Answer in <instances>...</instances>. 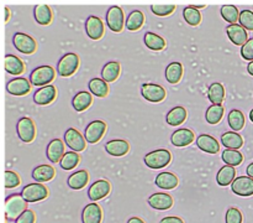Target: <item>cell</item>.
<instances>
[{"mask_svg": "<svg viewBox=\"0 0 253 223\" xmlns=\"http://www.w3.org/2000/svg\"><path fill=\"white\" fill-rule=\"evenodd\" d=\"M27 202L24 200L21 193H12L5 200V217L7 221H16L26 208Z\"/></svg>", "mask_w": 253, "mask_h": 223, "instance_id": "cell-1", "label": "cell"}, {"mask_svg": "<svg viewBox=\"0 0 253 223\" xmlns=\"http://www.w3.org/2000/svg\"><path fill=\"white\" fill-rule=\"evenodd\" d=\"M170 160H172V154L167 149H158V150L151 151L143 159L146 166L153 168V170L166 167V166L169 165Z\"/></svg>", "mask_w": 253, "mask_h": 223, "instance_id": "cell-2", "label": "cell"}, {"mask_svg": "<svg viewBox=\"0 0 253 223\" xmlns=\"http://www.w3.org/2000/svg\"><path fill=\"white\" fill-rule=\"evenodd\" d=\"M56 72L51 66H40L35 68L30 74V82L31 84L37 87H46L51 84L54 79Z\"/></svg>", "mask_w": 253, "mask_h": 223, "instance_id": "cell-3", "label": "cell"}, {"mask_svg": "<svg viewBox=\"0 0 253 223\" xmlns=\"http://www.w3.org/2000/svg\"><path fill=\"white\" fill-rule=\"evenodd\" d=\"M79 67V57L77 54L68 52L59 58L57 64V72L61 77H69L77 72Z\"/></svg>", "mask_w": 253, "mask_h": 223, "instance_id": "cell-4", "label": "cell"}, {"mask_svg": "<svg viewBox=\"0 0 253 223\" xmlns=\"http://www.w3.org/2000/svg\"><path fill=\"white\" fill-rule=\"evenodd\" d=\"M21 196L27 203L32 202H39V201L44 200L48 196V190L44 185L42 183H29L25 186L21 191Z\"/></svg>", "mask_w": 253, "mask_h": 223, "instance_id": "cell-5", "label": "cell"}, {"mask_svg": "<svg viewBox=\"0 0 253 223\" xmlns=\"http://www.w3.org/2000/svg\"><path fill=\"white\" fill-rule=\"evenodd\" d=\"M12 45L17 51L25 55L34 54L37 50V42L35 41L34 37L24 34V32H15L12 36Z\"/></svg>", "mask_w": 253, "mask_h": 223, "instance_id": "cell-6", "label": "cell"}, {"mask_svg": "<svg viewBox=\"0 0 253 223\" xmlns=\"http://www.w3.org/2000/svg\"><path fill=\"white\" fill-rule=\"evenodd\" d=\"M16 130L20 140L24 141V143H31V141H34L35 136H36L35 123L32 121L31 118H27V116H22V118L19 119Z\"/></svg>", "mask_w": 253, "mask_h": 223, "instance_id": "cell-7", "label": "cell"}, {"mask_svg": "<svg viewBox=\"0 0 253 223\" xmlns=\"http://www.w3.org/2000/svg\"><path fill=\"white\" fill-rule=\"evenodd\" d=\"M141 94L146 101L152 102V103H160V102L165 101L167 92L160 84L143 83L141 87Z\"/></svg>", "mask_w": 253, "mask_h": 223, "instance_id": "cell-8", "label": "cell"}, {"mask_svg": "<svg viewBox=\"0 0 253 223\" xmlns=\"http://www.w3.org/2000/svg\"><path fill=\"white\" fill-rule=\"evenodd\" d=\"M64 141L72 151H76L78 154L85 150L86 148L85 138L74 128L67 129V131L64 133Z\"/></svg>", "mask_w": 253, "mask_h": 223, "instance_id": "cell-9", "label": "cell"}, {"mask_svg": "<svg viewBox=\"0 0 253 223\" xmlns=\"http://www.w3.org/2000/svg\"><path fill=\"white\" fill-rule=\"evenodd\" d=\"M106 131V124L103 120H93L88 124L84 131V138L86 143L95 144L103 138V135Z\"/></svg>", "mask_w": 253, "mask_h": 223, "instance_id": "cell-10", "label": "cell"}, {"mask_svg": "<svg viewBox=\"0 0 253 223\" xmlns=\"http://www.w3.org/2000/svg\"><path fill=\"white\" fill-rule=\"evenodd\" d=\"M106 24L113 32H121L124 27V11L120 6L109 7L106 12Z\"/></svg>", "mask_w": 253, "mask_h": 223, "instance_id": "cell-11", "label": "cell"}, {"mask_svg": "<svg viewBox=\"0 0 253 223\" xmlns=\"http://www.w3.org/2000/svg\"><path fill=\"white\" fill-rule=\"evenodd\" d=\"M111 185L106 180H98L91 183L88 190V197L90 201H100L110 193Z\"/></svg>", "mask_w": 253, "mask_h": 223, "instance_id": "cell-12", "label": "cell"}, {"mask_svg": "<svg viewBox=\"0 0 253 223\" xmlns=\"http://www.w3.org/2000/svg\"><path fill=\"white\" fill-rule=\"evenodd\" d=\"M232 192L242 197H249L253 195V178L249 176H239L235 178L231 185Z\"/></svg>", "mask_w": 253, "mask_h": 223, "instance_id": "cell-13", "label": "cell"}, {"mask_svg": "<svg viewBox=\"0 0 253 223\" xmlns=\"http://www.w3.org/2000/svg\"><path fill=\"white\" fill-rule=\"evenodd\" d=\"M31 82L24 77H17L7 82L6 89L11 96H26L31 91Z\"/></svg>", "mask_w": 253, "mask_h": 223, "instance_id": "cell-14", "label": "cell"}, {"mask_svg": "<svg viewBox=\"0 0 253 223\" xmlns=\"http://www.w3.org/2000/svg\"><path fill=\"white\" fill-rule=\"evenodd\" d=\"M148 205L157 211H167L173 206V197L166 192L153 193L148 197Z\"/></svg>", "mask_w": 253, "mask_h": 223, "instance_id": "cell-15", "label": "cell"}, {"mask_svg": "<svg viewBox=\"0 0 253 223\" xmlns=\"http://www.w3.org/2000/svg\"><path fill=\"white\" fill-rule=\"evenodd\" d=\"M226 34L229 36L230 41L236 46H244L247 41V30L242 27L240 24H232L226 27Z\"/></svg>", "mask_w": 253, "mask_h": 223, "instance_id": "cell-16", "label": "cell"}, {"mask_svg": "<svg viewBox=\"0 0 253 223\" xmlns=\"http://www.w3.org/2000/svg\"><path fill=\"white\" fill-rule=\"evenodd\" d=\"M57 89L56 87L49 84V86L41 87L37 89L34 93V102L40 106H47V104L52 103L56 99Z\"/></svg>", "mask_w": 253, "mask_h": 223, "instance_id": "cell-17", "label": "cell"}, {"mask_svg": "<svg viewBox=\"0 0 253 223\" xmlns=\"http://www.w3.org/2000/svg\"><path fill=\"white\" fill-rule=\"evenodd\" d=\"M195 140V135L190 129L182 128L178 130L173 131L172 136H170V141L177 148H184V146L190 145L193 141Z\"/></svg>", "mask_w": 253, "mask_h": 223, "instance_id": "cell-18", "label": "cell"}, {"mask_svg": "<svg viewBox=\"0 0 253 223\" xmlns=\"http://www.w3.org/2000/svg\"><path fill=\"white\" fill-rule=\"evenodd\" d=\"M101 220H103V211L98 203L91 202L83 208L82 223H101Z\"/></svg>", "mask_w": 253, "mask_h": 223, "instance_id": "cell-19", "label": "cell"}, {"mask_svg": "<svg viewBox=\"0 0 253 223\" xmlns=\"http://www.w3.org/2000/svg\"><path fill=\"white\" fill-rule=\"evenodd\" d=\"M85 32L91 40H100L104 35V24L98 16H89L85 21Z\"/></svg>", "mask_w": 253, "mask_h": 223, "instance_id": "cell-20", "label": "cell"}, {"mask_svg": "<svg viewBox=\"0 0 253 223\" xmlns=\"http://www.w3.org/2000/svg\"><path fill=\"white\" fill-rule=\"evenodd\" d=\"M105 150L109 155L119 158V156L126 155L130 151V144L123 139H114L105 144Z\"/></svg>", "mask_w": 253, "mask_h": 223, "instance_id": "cell-21", "label": "cell"}, {"mask_svg": "<svg viewBox=\"0 0 253 223\" xmlns=\"http://www.w3.org/2000/svg\"><path fill=\"white\" fill-rule=\"evenodd\" d=\"M197 145L200 150L205 151L208 154H216L220 150V144L214 136L208 135V134H202L198 136Z\"/></svg>", "mask_w": 253, "mask_h": 223, "instance_id": "cell-22", "label": "cell"}, {"mask_svg": "<svg viewBox=\"0 0 253 223\" xmlns=\"http://www.w3.org/2000/svg\"><path fill=\"white\" fill-rule=\"evenodd\" d=\"M64 144L61 139H53L47 146V158L51 163H61L64 155Z\"/></svg>", "mask_w": 253, "mask_h": 223, "instance_id": "cell-23", "label": "cell"}, {"mask_svg": "<svg viewBox=\"0 0 253 223\" xmlns=\"http://www.w3.org/2000/svg\"><path fill=\"white\" fill-rule=\"evenodd\" d=\"M4 67L7 73L14 74V76H19L25 72L24 62L15 55H6L5 56Z\"/></svg>", "mask_w": 253, "mask_h": 223, "instance_id": "cell-24", "label": "cell"}, {"mask_svg": "<svg viewBox=\"0 0 253 223\" xmlns=\"http://www.w3.org/2000/svg\"><path fill=\"white\" fill-rule=\"evenodd\" d=\"M155 182L162 190H174L178 186V183H179V180H178V177L174 173L165 171V172L158 173Z\"/></svg>", "mask_w": 253, "mask_h": 223, "instance_id": "cell-25", "label": "cell"}, {"mask_svg": "<svg viewBox=\"0 0 253 223\" xmlns=\"http://www.w3.org/2000/svg\"><path fill=\"white\" fill-rule=\"evenodd\" d=\"M220 140L225 148L231 149V150H239L244 145V138L236 131H226L222 134Z\"/></svg>", "mask_w": 253, "mask_h": 223, "instance_id": "cell-26", "label": "cell"}, {"mask_svg": "<svg viewBox=\"0 0 253 223\" xmlns=\"http://www.w3.org/2000/svg\"><path fill=\"white\" fill-rule=\"evenodd\" d=\"M89 181V172L86 170H79L76 171L74 173H72L71 176L67 180L69 187L72 190H82L86 186Z\"/></svg>", "mask_w": 253, "mask_h": 223, "instance_id": "cell-27", "label": "cell"}, {"mask_svg": "<svg viewBox=\"0 0 253 223\" xmlns=\"http://www.w3.org/2000/svg\"><path fill=\"white\" fill-rule=\"evenodd\" d=\"M54 177V168L51 165H40L32 171V178L37 183L47 182Z\"/></svg>", "mask_w": 253, "mask_h": 223, "instance_id": "cell-28", "label": "cell"}, {"mask_svg": "<svg viewBox=\"0 0 253 223\" xmlns=\"http://www.w3.org/2000/svg\"><path fill=\"white\" fill-rule=\"evenodd\" d=\"M120 71V63L116 61H110L103 67V69H101V78H103L106 83H110V82L116 81V79L119 78Z\"/></svg>", "mask_w": 253, "mask_h": 223, "instance_id": "cell-29", "label": "cell"}, {"mask_svg": "<svg viewBox=\"0 0 253 223\" xmlns=\"http://www.w3.org/2000/svg\"><path fill=\"white\" fill-rule=\"evenodd\" d=\"M188 112L184 107H174L173 109H170L168 112L167 116H166V120L169 125L172 126H178L182 123H184L185 119H187Z\"/></svg>", "mask_w": 253, "mask_h": 223, "instance_id": "cell-30", "label": "cell"}, {"mask_svg": "<svg viewBox=\"0 0 253 223\" xmlns=\"http://www.w3.org/2000/svg\"><path fill=\"white\" fill-rule=\"evenodd\" d=\"M91 102H93L91 93L85 91H81L73 97V99H72V106H73L74 111L83 112L90 107Z\"/></svg>", "mask_w": 253, "mask_h": 223, "instance_id": "cell-31", "label": "cell"}, {"mask_svg": "<svg viewBox=\"0 0 253 223\" xmlns=\"http://www.w3.org/2000/svg\"><path fill=\"white\" fill-rule=\"evenodd\" d=\"M235 176H236V170H235V167H232V166H229V165H225L224 167H221L219 171H217V175H216L217 185L222 186V187L232 185V182L235 181Z\"/></svg>", "mask_w": 253, "mask_h": 223, "instance_id": "cell-32", "label": "cell"}, {"mask_svg": "<svg viewBox=\"0 0 253 223\" xmlns=\"http://www.w3.org/2000/svg\"><path fill=\"white\" fill-rule=\"evenodd\" d=\"M34 16L37 24L49 25L52 21V10L48 5L40 4L36 5L34 9Z\"/></svg>", "mask_w": 253, "mask_h": 223, "instance_id": "cell-33", "label": "cell"}, {"mask_svg": "<svg viewBox=\"0 0 253 223\" xmlns=\"http://www.w3.org/2000/svg\"><path fill=\"white\" fill-rule=\"evenodd\" d=\"M88 86L90 93L98 98H105L109 94V84L103 78H91Z\"/></svg>", "mask_w": 253, "mask_h": 223, "instance_id": "cell-34", "label": "cell"}, {"mask_svg": "<svg viewBox=\"0 0 253 223\" xmlns=\"http://www.w3.org/2000/svg\"><path fill=\"white\" fill-rule=\"evenodd\" d=\"M183 76V66L180 62H172L166 68V79L170 84H175L180 82Z\"/></svg>", "mask_w": 253, "mask_h": 223, "instance_id": "cell-35", "label": "cell"}, {"mask_svg": "<svg viewBox=\"0 0 253 223\" xmlns=\"http://www.w3.org/2000/svg\"><path fill=\"white\" fill-rule=\"evenodd\" d=\"M143 22H145V15L140 10H133L132 12H130V15L127 16L126 20V29L128 31H137L142 27Z\"/></svg>", "mask_w": 253, "mask_h": 223, "instance_id": "cell-36", "label": "cell"}, {"mask_svg": "<svg viewBox=\"0 0 253 223\" xmlns=\"http://www.w3.org/2000/svg\"><path fill=\"white\" fill-rule=\"evenodd\" d=\"M143 42L146 46L153 51H162L166 47V41L163 37L160 35L153 34V32H146L145 37H143Z\"/></svg>", "mask_w": 253, "mask_h": 223, "instance_id": "cell-37", "label": "cell"}, {"mask_svg": "<svg viewBox=\"0 0 253 223\" xmlns=\"http://www.w3.org/2000/svg\"><path fill=\"white\" fill-rule=\"evenodd\" d=\"M208 97L212 104H221L225 98V88L220 82H214L208 89Z\"/></svg>", "mask_w": 253, "mask_h": 223, "instance_id": "cell-38", "label": "cell"}, {"mask_svg": "<svg viewBox=\"0 0 253 223\" xmlns=\"http://www.w3.org/2000/svg\"><path fill=\"white\" fill-rule=\"evenodd\" d=\"M221 159L226 165L235 167V166L241 165L242 161H244V155H242L239 150L225 149L221 154Z\"/></svg>", "mask_w": 253, "mask_h": 223, "instance_id": "cell-39", "label": "cell"}, {"mask_svg": "<svg viewBox=\"0 0 253 223\" xmlns=\"http://www.w3.org/2000/svg\"><path fill=\"white\" fill-rule=\"evenodd\" d=\"M227 121H229L230 128L234 131H240L242 130V128L245 126V115L239 109H232L231 112L227 115Z\"/></svg>", "mask_w": 253, "mask_h": 223, "instance_id": "cell-40", "label": "cell"}, {"mask_svg": "<svg viewBox=\"0 0 253 223\" xmlns=\"http://www.w3.org/2000/svg\"><path fill=\"white\" fill-rule=\"evenodd\" d=\"M224 107L222 104H212L209 108L207 109V113H205V119L209 124H217L220 123V120L224 116Z\"/></svg>", "mask_w": 253, "mask_h": 223, "instance_id": "cell-41", "label": "cell"}, {"mask_svg": "<svg viewBox=\"0 0 253 223\" xmlns=\"http://www.w3.org/2000/svg\"><path fill=\"white\" fill-rule=\"evenodd\" d=\"M220 12H221V16L225 21L230 22V25L237 24L240 19V11L237 9V6L235 5H222L221 9H220Z\"/></svg>", "mask_w": 253, "mask_h": 223, "instance_id": "cell-42", "label": "cell"}, {"mask_svg": "<svg viewBox=\"0 0 253 223\" xmlns=\"http://www.w3.org/2000/svg\"><path fill=\"white\" fill-rule=\"evenodd\" d=\"M79 161H81V158H79L78 153H76V151H67L63 155V158H62L59 166H61L63 170L71 171L78 165Z\"/></svg>", "mask_w": 253, "mask_h": 223, "instance_id": "cell-43", "label": "cell"}, {"mask_svg": "<svg viewBox=\"0 0 253 223\" xmlns=\"http://www.w3.org/2000/svg\"><path fill=\"white\" fill-rule=\"evenodd\" d=\"M183 17H184L185 22L190 26H198V25L202 22V14L199 12V10L194 9L192 5L184 7L183 10Z\"/></svg>", "mask_w": 253, "mask_h": 223, "instance_id": "cell-44", "label": "cell"}, {"mask_svg": "<svg viewBox=\"0 0 253 223\" xmlns=\"http://www.w3.org/2000/svg\"><path fill=\"white\" fill-rule=\"evenodd\" d=\"M239 22L247 31H253V11L246 9L240 12Z\"/></svg>", "mask_w": 253, "mask_h": 223, "instance_id": "cell-45", "label": "cell"}, {"mask_svg": "<svg viewBox=\"0 0 253 223\" xmlns=\"http://www.w3.org/2000/svg\"><path fill=\"white\" fill-rule=\"evenodd\" d=\"M5 188H15L21 183V178L15 171H5Z\"/></svg>", "mask_w": 253, "mask_h": 223, "instance_id": "cell-46", "label": "cell"}, {"mask_svg": "<svg viewBox=\"0 0 253 223\" xmlns=\"http://www.w3.org/2000/svg\"><path fill=\"white\" fill-rule=\"evenodd\" d=\"M151 10H152L153 14L157 15V16H168V15H170L175 10V5H152V6H151Z\"/></svg>", "mask_w": 253, "mask_h": 223, "instance_id": "cell-47", "label": "cell"}, {"mask_svg": "<svg viewBox=\"0 0 253 223\" xmlns=\"http://www.w3.org/2000/svg\"><path fill=\"white\" fill-rule=\"evenodd\" d=\"M226 223H242V213L239 208L230 207L225 216Z\"/></svg>", "mask_w": 253, "mask_h": 223, "instance_id": "cell-48", "label": "cell"}, {"mask_svg": "<svg viewBox=\"0 0 253 223\" xmlns=\"http://www.w3.org/2000/svg\"><path fill=\"white\" fill-rule=\"evenodd\" d=\"M241 56L246 61H253V37L249 39V41L241 47Z\"/></svg>", "mask_w": 253, "mask_h": 223, "instance_id": "cell-49", "label": "cell"}, {"mask_svg": "<svg viewBox=\"0 0 253 223\" xmlns=\"http://www.w3.org/2000/svg\"><path fill=\"white\" fill-rule=\"evenodd\" d=\"M35 221H36V217H35L34 211L26 210L15 221V223H35Z\"/></svg>", "mask_w": 253, "mask_h": 223, "instance_id": "cell-50", "label": "cell"}, {"mask_svg": "<svg viewBox=\"0 0 253 223\" xmlns=\"http://www.w3.org/2000/svg\"><path fill=\"white\" fill-rule=\"evenodd\" d=\"M160 223H184V221L179 217H175V216H169V217L162 218Z\"/></svg>", "mask_w": 253, "mask_h": 223, "instance_id": "cell-51", "label": "cell"}, {"mask_svg": "<svg viewBox=\"0 0 253 223\" xmlns=\"http://www.w3.org/2000/svg\"><path fill=\"white\" fill-rule=\"evenodd\" d=\"M246 172H247V176H249V177L253 178V163H251L249 166H247Z\"/></svg>", "mask_w": 253, "mask_h": 223, "instance_id": "cell-52", "label": "cell"}, {"mask_svg": "<svg viewBox=\"0 0 253 223\" xmlns=\"http://www.w3.org/2000/svg\"><path fill=\"white\" fill-rule=\"evenodd\" d=\"M127 223H145V222L138 217H131L130 220L127 221Z\"/></svg>", "mask_w": 253, "mask_h": 223, "instance_id": "cell-53", "label": "cell"}, {"mask_svg": "<svg viewBox=\"0 0 253 223\" xmlns=\"http://www.w3.org/2000/svg\"><path fill=\"white\" fill-rule=\"evenodd\" d=\"M9 17H10V11H9V7L5 6V22L9 21Z\"/></svg>", "mask_w": 253, "mask_h": 223, "instance_id": "cell-54", "label": "cell"}, {"mask_svg": "<svg viewBox=\"0 0 253 223\" xmlns=\"http://www.w3.org/2000/svg\"><path fill=\"white\" fill-rule=\"evenodd\" d=\"M247 72H249V73L251 74V76H253V61L250 62L249 66H247Z\"/></svg>", "mask_w": 253, "mask_h": 223, "instance_id": "cell-55", "label": "cell"}, {"mask_svg": "<svg viewBox=\"0 0 253 223\" xmlns=\"http://www.w3.org/2000/svg\"><path fill=\"white\" fill-rule=\"evenodd\" d=\"M192 6L194 7V9L199 10V9H204V7H205V5H192Z\"/></svg>", "mask_w": 253, "mask_h": 223, "instance_id": "cell-56", "label": "cell"}, {"mask_svg": "<svg viewBox=\"0 0 253 223\" xmlns=\"http://www.w3.org/2000/svg\"><path fill=\"white\" fill-rule=\"evenodd\" d=\"M250 119H251V121L253 123V109L251 112H250Z\"/></svg>", "mask_w": 253, "mask_h": 223, "instance_id": "cell-57", "label": "cell"}]
</instances>
